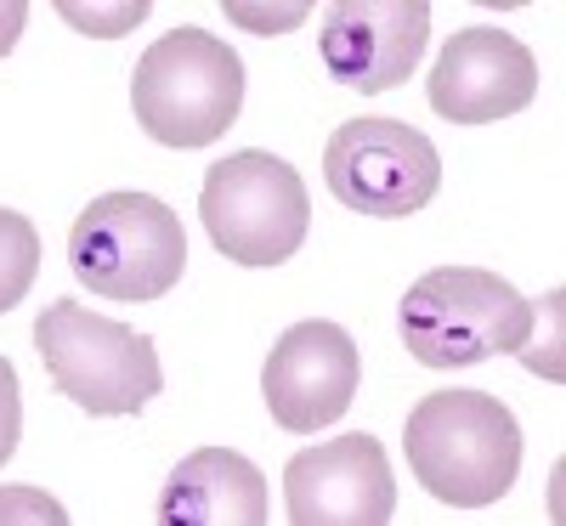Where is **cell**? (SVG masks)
Wrapping results in <instances>:
<instances>
[{"instance_id":"19","label":"cell","mask_w":566,"mask_h":526,"mask_svg":"<svg viewBox=\"0 0 566 526\" xmlns=\"http://www.w3.org/2000/svg\"><path fill=\"white\" fill-rule=\"evenodd\" d=\"M29 23V0H0V57H12V45L23 40Z\"/></svg>"},{"instance_id":"3","label":"cell","mask_w":566,"mask_h":526,"mask_svg":"<svg viewBox=\"0 0 566 526\" xmlns=\"http://www.w3.org/2000/svg\"><path fill=\"white\" fill-rule=\"evenodd\" d=\"M538 306L488 266H431L402 295V346L424 368H470L533 340Z\"/></svg>"},{"instance_id":"9","label":"cell","mask_w":566,"mask_h":526,"mask_svg":"<svg viewBox=\"0 0 566 526\" xmlns=\"http://www.w3.org/2000/svg\"><path fill=\"white\" fill-rule=\"evenodd\" d=\"M357 379H363L357 340L340 323L306 317L272 346V357L261 368V397L283 430L312 436V430L335 424L352 408Z\"/></svg>"},{"instance_id":"15","label":"cell","mask_w":566,"mask_h":526,"mask_svg":"<svg viewBox=\"0 0 566 526\" xmlns=\"http://www.w3.org/2000/svg\"><path fill=\"white\" fill-rule=\"evenodd\" d=\"M533 306L544 312V334H538V340H522V362H527L533 374H544L549 386H560V379H566V357H560V306H566V295L549 290V295L533 301Z\"/></svg>"},{"instance_id":"1","label":"cell","mask_w":566,"mask_h":526,"mask_svg":"<svg viewBox=\"0 0 566 526\" xmlns=\"http://www.w3.org/2000/svg\"><path fill=\"white\" fill-rule=\"evenodd\" d=\"M402 448H408V470L431 498L453 509H482L515 487L522 424L499 397L453 386L413 402L402 424Z\"/></svg>"},{"instance_id":"14","label":"cell","mask_w":566,"mask_h":526,"mask_svg":"<svg viewBox=\"0 0 566 526\" xmlns=\"http://www.w3.org/2000/svg\"><path fill=\"white\" fill-rule=\"evenodd\" d=\"M154 12V0H114V7H80V0H63L57 7V18L69 23V29H80V34H91V40H119V34H130L142 18Z\"/></svg>"},{"instance_id":"4","label":"cell","mask_w":566,"mask_h":526,"mask_svg":"<svg viewBox=\"0 0 566 526\" xmlns=\"http://www.w3.org/2000/svg\"><path fill=\"white\" fill-rule=\"evenodd\" d=\"M34 351L52 386L91 419L142 413L165 391V368L148 334L119 317L85 312L80 301H52L34 317Z\"/></svg>"},{"instance_id":"6","label":"cell","mask_w":566,"mask_h":526,"mask_svg":"<svg viewBox=\"0 0 566 526\" xmlns=\"http://www.w3.org/2000/svg\"><path fill=\"white\" fill-rule=\"evenodd\" d=\"M199 221L232 266L266 272V266H283L306 244L312 199L290 159L250 148V154H232L205 170Z\"/></svg>"},{"instance_id":"16","label":"cell","mask_w":566,"mask_h":526,"mask_svg":"<svg viewBox=\"0 0 566 526\" xmlns=\"http://www.w3.org/2000/svg\"><path fill=\"white\" fill-rule=\"evenodd\" d=\"M69 509L40 487H0V526H63Z\"/></svg>"},{"instance_id":"11","label":"cell","mask_w":566,"mask_h":526,"mask_svg":"<svg viewBox=\"0 0 566 526\" xmlns=\"http://www.w3.org/2000/svg\"><path fill=\"white\" fill-rule=\"evenodd\" d=\"M538 97V63L504 29H459L431 69V108L448 125H493Z\"/></svg>"},{"instance_id":"5","label":"cell","mask_w":566,"mask_h":526,"mask_svg":"<svg viewBox=\"0 0 566 526\" xmlns=\"http://www.w3.org/2000/svg\"><path fill=\"white\" fill-rule=\"evenodd\" d=\"M69 266L103 301H159L187 272L181 215L154 193H103L69 232Z\"/></svg>"},{"instance_id":"12","label":"cell","mask_w":566,"mask_h":526,"mask_svg":"<svg viewBox=\"0 0 566 526\" xmlns=\"http://www.w3.org/2000/svg\"><path fill=\"white\" fill-rule=\"evenodd\" d=\"M165 526H261L266 520V475L232 448L187 453L159 493Z\"/></svg>"},{"instance_id":"7","label":"cell","mask_w":566,"mask_h":526,"mask_svg":"<svg viewBox=\"0 0 566 526\" xmlns=\"http://www.w3.org/2000/svg\"><path fill=\"white\" fill-rule=\"evenodd\" d=\"M323 176H328V193L346 210L374 215V221H397L437 199L442 154L431 148L424 130L386 119V114H363L328 136Z\"/></svg>"},{"instance_id":"10","label":"cell","mask_w":566,"mask_h":526,"mask_svg":"<svg viewBox=\"0 0 566 526\" xmlns=\"http://www.w3.org/2000/svg\"><path fill=\"white\" fill-rule=\"evenodd\" d=\"M424 40V0H340L323 12V69L346 91H391L419 69Z\"/></svg>"},{"instance_id":"13","label":"cell","mask_w":566,"mask_h":526,"mask_svg":"<svg viewBox=\"0 0 566 526\" xmlns=\"http://www.w3.org/2000/svg\"><path fill=\"white\" fill-rule=\"evenodd\" d=\"M40 272V232L29 215L0 210V317H7Z\"/></svg>"},{"instance_id":"8","label":"cell","mask_w":566,"mask_h":526,"mask_svg":"<svg viewBox=\"0 0 566 526\" xmlns=\"http://www.w3.org/2000/svg\"><path fill=\"white\" fill-rule=\"evenodd\" d=\"M283 504L295 526H386L397 515V475L386 448L368 430H352L290 459Z\"/></svg>"},{"instance_id":"2","label":"cell","mask_w":566,"mask_h":526,"mask_svg":"<svg viewBox=\"0 0 566 526\" xmlns=\"http://www.w3.org/2000/svg\"><path fill=\"white\" fill-rule=\"evenodd\" d=\"M130 108L159 148H210L244 108V63L210 29H170L142 52Z\"/></svg>"},{"instance_id":"18","label":"cell","mask_w":566,"mask_h":526,"mask_svg":"<svg viewBox=\"0 0 566 526\" xmlns=\"http://www.w3.org/2000/svg\"><path fill=\"white\" fill-rule=\"evenodd\" d=\"M227 18L244 23V29H255V34H277V29L306 23V7H301V0H290V7H244V0H232Z\"/></svg>"},{"instance_id":"17","label":"cell","mask_w":566,"mask_h":526,"mask_svg":"<svg viewBox=\"0 0 566 526\" xmlns=\"http://www.w3.org/2000/svg\"><path fill=\"white\" fill-rule=\"evenodd\" d=\"M23 436V397H18V368L0 357V464L18 453Z\"/></svg>"}]
</instances>
